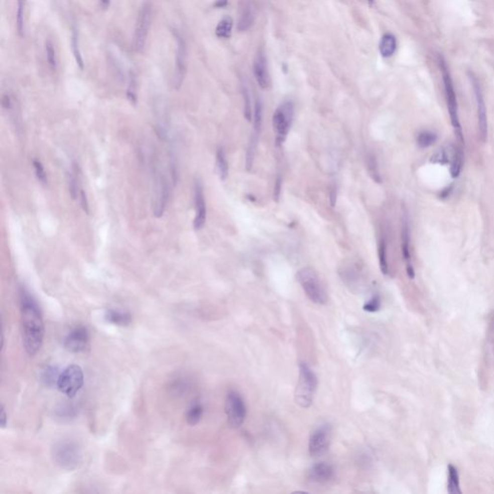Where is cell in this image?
<instances>
[{
    "instance_id": "ac0fdd59",
    "label": "cell",
    "mask_w": 494,
    "mask_h": 494,
    "mask_svg": "<svg viewBox=\"0 0 494 494\" xmlns=\"http://www.w3.org/2000/svg\"><path fill=\"white\" fill-rule=\"evenodd\" d=\"M256 10L251 0H242L239 5V15L237 29L239 31H246L255 22Z\"/></svg>"
},
{
    "instance_id": "ba28073f",
    "label": "cell",
    "mask_w": 494,
    "mask_h": 494,
    "mask_svg": "<svg viewBox=\"0 0 494 494\" xmlns=\"http://www.w3.org/2000/svg\"><path fill=\"white\" fill-rule=\"evenodd\" d=\"M152 22V4L146 1L141 6L136 20L135 34L133 38V50L137 53L142 52L148 37Z\"/></svg>"
},
{
    "instance_id": "f35d334b",
    "label": "cell",
    "mask_w": 494,
    "mask_h": 494,
    "mask_svg": "<svg viewBox=\"0 0 494 494\" xmlns=\"http://www.w3.org/2000/svg\"><path fill=\"white\" fill-rule=\"evenodd\" d=\"M242 95L244 99V117L248 122L251 121L252 118V109H251V97L249 90L246 85L242 86Z\"/></svg>"
},
{
    "instance_id": "7c38bea8",
    "label": "cell",
    "mask_w": 494,
    "mask_h": 494,
    "mask_svg": "<svg viewBox=\"0 0 494 494\" xmlns=\"http://www.w3.org/2000/svg\"><path fill=\"white\" fill-rule=\"evenodd\" d=\"M64 347L72 353L85 352L90 346V335L86 326L78 325L66 335Z\"/></svg>"
},
{
    "instance_id": "7bdbcfd3",
    "label": "cell",
    "mask_w": 494,
    "mask_h": 494,
    "mask_svg": "<svg viewBox=\"0 0 494 494\" xmlns=\"http://www.w3.org/2000/svg\"><path fill=\"white\" fill-rule=\"evenodd\" d=\"M7 419H8V417H7L6 410H5L4 406L2 405V406H1V428H2V429H4V428L6 427L7 422H8Z\"/></svg>"
},
{
    "instance_id": "4316f807",
    "label": "cell",
    "mask_w": 494,
    "mask_h": 494,
    "mask_svg": "<svg viewBox=\"0 0 494 494\" xmlns=\"http://www.w3.org/2000/svg\"><path fill=\"white\" fill-rule=\"evenodd\" d=\"M232 28H233V19L229 16H226L216 26L215 34L218 38L229 39L232 35Z\"/></svg>"
},
{
    "instance_id": "74e56055",
    "label": "cell",
    "mask_w": 494,
    "mask_h": 494,
    "mask_svg": "<svg viewBox=\"0 0 494 494\" xmlns=\"http://www.w3.org/2000/svg\"><path fill=\"white\" fill-rule=\"evenodd\" d=\"M32 165H33L38 181L43 185H47L48 184V176H47V173L45 171V168H44L42 162L39 160H33Z\"/></svg>"
},
{
    "instance_id": "52a82bcc",
    "label": "cell",
    "mask_w": 494,
    "mask_h": 494,
    "mask_svg": "<svg viewBox=\"0 0 494 494\" xmlns=\"http://www.w3.org/2000/svg\"><path fill=\"white\" fill-rule=\"evenodd\" d=\"M84 383V375L78 365H70L62 371L56 387L62 394L72 399L76 396Z\"/></svg>"
},
{
    "instance_id": "e0dca14e",
    "label": "cell",
    "mask_w": 494,
    "mask_h": 494,
    "mask_svg": "<svg viewBox=\"0 0 494 494\" xmlns=\"http://www.w3.org/2000/svg\"><path fill=\"white\" fill-rule=\"evenodd\" d=\"M335 476L334 467L327 462H318L310 467L307 479L315 483H325L331 481Z\"/></svg>"
},
{
    "instance_id": "d4e9b609",
    "label": "cell",
    "mask_w": 494,
    "mask_h": 494,
    "mask_svg": "<svg viewBox=\"0 0 494 494\" xmlns=\"http://www.w3.org/2000/svg\"><path fill=\"white\" fill-rule=\"evenodd\" d=\"M448 492L450 494L461 493L458 473L457 468L452 464H449L448 466Z\"/></svg>"
},
{
    "instance_id": "6da1fadb",
    "label": "cell",
    "mask_w": 494,
    "mask_h": 494,
    "mask_svg": "<svg viewBox=\"0 0 494 494\" xmlns=\"http://www.w3.org/2000/svg\"><path fill=\"white\" fill-rule=\"evenodd\" d=\"M21 323L23 342L29 355H35L42 347L45 326L36 300L25 288L21 289Z\"/></svg>"
},
{
    "instance_id": "3957f363",
    "label": "cell",
    "mask_w": 494,
    "mask_h": 494,
    "mask_svg": "<svg viewBox=\"0 0 494 494\" xmlns=\"http://www.w3.org/2000/svg\"><path fill=\"white\" fill-rule=\"evenodd\" d=\"M318 387V379L316 374L306 363L299 365V378L297 382L295 400L299 407L308 408L314 402Z\"/></svg>"
},
{
    "instance_id": "d6986e66",
    "label": "cell",
    "mask_w": 494,
    "mask_h": 494,
    "mask_svg": "<svg viewBox=\"0 0 494 494\" xmlns=\"http://www.w3.org/2000/svg\"><path fill=\"white\" fill-rule=\"evenodd\" d=\"M104 319L109 323H112L114 325H118V326H128L132 323V321H133L132 315L130 313L115 310V309L106 310L105 314H104Z\"/></svg>"
},
{
    "instance_id": "277c9868",
    "label": "cell",
    "mask_w": 494,
    "mask_h": 494,
    "mask_svg": "<svg viewBox=\"0 0 494 494\" xmlns=\"http://www.w3.org/2000/svg\"><path fill=\"white\" fill-rule=\"evenodd\" d=\"M53 461L62 469H76L82 462L83 453L80 446L73 440H62L52 448Z\"/></svg>"
},
{
    "instance_id": "7a4b0ae2",
    "label": "cell",
    "mask_w": 494,
    "mask_h": 494,
    "mask_svg": "<svg viewBox=\"0 0 494 494\" xmlns=\"http://www.w3.org/2000/svg\"><path fill=\"white\" fill-rule=\"evenodd\" d=\"M297 280L309 299L319 305L327 303L328 297L324 286L316 271L310 267L300 269L297 272Z\"/></svg>"
},
{
    "instance_id": "603a6c76",
    "label": "cell",
    "mask_w": 494,
    "mask_h": 494,
    "mask_svg": "<svg viewBox=\"0 0 494 494\" xmlns=\"http://www.w3.org/2000/svg\"><path fill=\"white\" fill-rule=\"evenodd\" d=\"M397 50V40L395 36L387 33L384 34L380 44V52L383 57H390Z\"/></svg>"
},
{
    "instance_id": "4fadbf2b",
    "label": "cell",
    "mask_w": 494,
    "mask_h": 494,
    "mask_svg": "<svg viewBox=\"0 0 494 494\" xmlns=\"http://www.w3.org/2000/svg\"><path fill=\"white\" fill-rule=\"evenodd\" d=\"M473 88L475 91V96H476V101H477V111H478V126H479V132H480V137L482 142L486 140L487 136V118H486V108H485V102L482 96V89L481 85L478 81V79L470 75Z\"/></svg>"
},
{
    "instance_id": "ab89813d",
    "label": "cell",
    "mask_w": 494,
    "mask_h": 494,
    "mask_svg": "<svg viewBox=\"0 0 494 494\" xmlns=\"http://www.w3.org/2000/svg\"><path fill=\"white\" fill-rule=\"evenodd\" d=\"M381 306H382V300H381V297L378 295L374 296V297L371 298L370 300H368L364 306H363V309L367 312H370V313H374V312H377L381 309Z\"/></svg>"
},
{
    "instance_id": "b9f144b4",
    "label": "cell",
    "mask_w": 494,
    "mask_h": 494,
    "mask_svg": "<svg viewBox=\"0 0 494 494\" xmlns=\"http://www.w3.org/2000/svg\"><path fill=\"white\" fill-rule=\"evenodd\" d=\"M79 199H80V205L82 207L83 210L85 212H89V203H88V199H87L86 193L84 192L83 189L80 190V193H79Z\"/></svg>"
},
{
    "instance_id": "484cf974",
    "label": "cell",
    "mask_w": 494,
    "mask_h": 494,
    "mask_svg": "<svg viewBox=\"0 0 494 494\" xmlns=\"http://www.w3.org/2000/svg\"><path fill=\"white\" fill-rule=\"evenodd\" d=\"M68 186H69V192L70 195L73 199H76L77 196H79L80 190L79 189V179H78V167L74 164L68 174Z\"/></svg>"
},
{
    "instance_id": "44dd1931",
    "label": "cell",
    "mask_w": 494,
    "mask_h": 494,
    "mask_svg": "<svg viewBox=\"0 0 494 494\" xmlns=\"http://www.w3.org/2000/svg\"><path fill=\"white\" fill-rule=\"evenodd\" d=\"M215 166H216V171H217L219 179L221 181H225L229 175V165H228L225 151L222 147H219L216 151Z\"/></svg>"
},
{
    "instance_id": "5bb4252c",
    "label": "cell",
    "mask_w": 494,
    "mask_h": 494,
    "mask_svg": "<svg viewBox=\"0 0 494 494\" xmlns=\"http://www.w3.org/2000/svg\"><path fill=\"white\" fill-rule=\"evenodd\" d=\"M177 41V52H176V62H175V73H174V87L179 90L185 79V60H186V49L184 39L180 34H176Z\"/></svg>"
},
{
    "instance_id": "d6a6232c",
    "label": "cell",
    "mask_w": 494,
    "mask_h": 494,
    "mask_svg": "<svg viewBox=\"0 0 494 494\" xmlns=\"http://www.w3.org/2000/svg\"><path fill=\"white\" fill-rule=\"evenodd\" d=\"M379 261L380 268L384 275L388 274V262H387V244L383 238L379 244Z\"/></svg>"
},
{
    "instance_id": "8d00e7d4",
    "label": "cell",
    "mask_w": 494,
    "mask_h": 494,
    "mask_svg": "<svg viewBox=\"0 0 494 494\" xmlns=\"http://www.w3.org/2000/svg\"><path fill=\"white\" fill-rule=\"evenodd\" d=\"M263 123V104L260 99H256L255 109H254V130L255 134L259 135Z\"/></svg>"
},
{
    "instance_id": "9a60e30c",
    "label": "cell",
    "mask_w": 494,
    "mask_h": 494,
    "mask_svg": "<svg viewBox=\"0 0 494 494\" xmlns=\"http://www.w3.org/2000/svg\"><path fill=\"white\" fill-rule=\"evenodd\" d=\"M194 204H195V217L193 220V227L198 231L201 230L207 220V205L204 194L203 185L196 181L194 185Z\"/></svg>"
},
{
    "instance_id": "7402d4cb",
    "label": "cell",
    "mask_w": 494,
    "mask_h": 494,
    "mask_svg": "<svg viewBox=\"0 0 494 494\" xmlns=\"http://www.w3.org/2000/svg\"><path fill=\"white\" fill-rule=\"evenodd\" d=\"M59 373L56 367L48 365L42 368L40 371V381L46 386H53L56 385L57 380L59 378Z\"/></svg>"
},
{
    "instance_id": "9c48e42d",
    "label": "cell",
    "mask_w": 494,
    "mask_h": 494,
    "mask_svg": "<svg viewBox=\"0 0 494 494\" xmlns=\"http://www.w3.org/2000/svg\"><path fill=\"white\" fill-rule=\"evenodd\" d=\"M225 411L228 424L232 429H238L242 426L246 417V407L242 397L235 390L227 393Z\"/></svg>"
},
{
    "instance_id": "ffe728a7",
    "label": "cell",
    "mask_w": 494,
    "mask_h": 494,
    "mask_svg": "<svg viewBox=\"0 0 494 494\" xmlns=\"http://www.w3.org/2000/svg\"><path fill=\"white\" fill-rule=\"evenodd\" d=\"M402 252L404 259L407 262V266L411 265L410 263V235H409V226H408V216L407 213H404L403 224H402Z\"/></svg>"
},
{
    "instance_id": "8fae6325",
    "label": "cell",
    "mask_w": 494,
    "mask_h": 494,
    "mask_svg": "<svg viewBox=\"0 0 494 494\" xmlns=\"http://www.w3.org/2000/svg\"><path fill=\"white\" fill-rule=\"evenodd\" d=\"M331 430L328 424L318 426L310 435L309 438V454L313 457L323 456L330 445Z\"/></svg>"
},
{
    "instance_id": "f546056e",
    "label": "cell",
    "mask_w": 494,
    "mask_h": 494,
    "mask_svg": "<svg viewBox=\"0 0 494 494\" xmlns=\"http://www.w3.org/2000/svg\"><path fill=\"white\" fill-rule=\"evenodd\" d=\"M367 168H368V171H369L372 179L376 183H379V184L382 183L383 179H382V175L380 172L379 163H378L376 156L373 154H369L367 156Z\"/></svg>"
},
{
    "instance_id": "2e32d148",
    "label": "cell",
    "mask_w": 494,
    "mask_h": 494,
    "mask_svg": "<svg viewBox=\"0 0 494 494\" xmlns=\"http://www.w3.org/2000/svg\"><path fill=\"white\" fill-rule=\"evenodd\" d=\"M253 71L258 85L263 90H268L271 87V75L269 72L266 53L263 50H258L255 56Z\"/></svg>"
},
{
    "instance_id": "d590c367",
    "label": "cell",
    "mask_w": 494,
    "mask_h": 494,
    "mask_svg": "<svg viewBox=\"0 0 494 494\" xmlns=\"http://www.w3.org/2000/svg\"><path fill=\"white\" fill-rule=\"evenodd\" d=\"M437 140V136L432 132H422L417 137V144L421 148H428L434 144Z\"/></svg>"
},
{
    "instance_id": "83f0119b",
    "label": "cell",
    "mask_w": 494,
    "mask_h": 494,
    "mask_svg": "<svg viewBox=\"0 0 494 494\" xmlns=\"http://www.w3.org/2000/svg\"><path fill=\"white\" fill-rule=\"evenodd\" d=\"M455 147L450 146L448 149L441 148L438 151H436L431 158V162L432 163H440V164H447L451 162L453 153H454Z\"/></svg>"
},
{
    "instance_id": "1f68e13d",
    "label": "cell",
    "mask_w": 494,
    "mask_h": 494,
    "mask_svg": "<svg viewBox=\"0 0 494 494\" xmlns=\"http://www.w3.org/2000/svg\"><path fill=\"white\" fill-rule=\"evenodd\" d=\"M127 98L131 103L136 104L137 102V79L134 71L129 74V84L127 89Z\"/></svg>"
},
{
    "instance_id": "bcb514c9",
    "label": "cell",
    "mask_w": 494,
    "mask_h": 494,
    "mask_svg": "<svg viewBox=\"0 0 494 494\" xmlns=\"http://www.w3.org/2000/svg\"><path fill=\"white\" fill-rule=\"evenodd\" d=\"M369 1H370L371 3H372V2H373V1H374V0H369Z\"/></svg>"
},
{
    "instance_id": "5b68a950",
    "label": "cell",
    "mask_w": 494,
    "mask_h": 494,
    "mask_svg": "<svg viewBox=\"0 0 494 494\" xmlns=\"http://www.w3.org/2000/svg\"><path fill=\"white\" fill-rule=\"evenodd\" d=\"M294 115L295 105L290 100L281 103L273 113L272 126L275 133V141L277 145H281L284 143L294 121Z\"/></svg>"
},
{
    "instance_id": "cb8c5ba5",
    "label": "cell",
    "mask_w": 494,
    "mask_h": 494,
    "mask_svg": "<svg viewBox=\"0 0 494 494\" xmlns=\"http://www.w3.org/2000/svg\"><path fill=\"white\" fill-rule=\"evenodd\" d=\"M204 413V408L200 403H194L187 409L185 413V421L189 426H195L201 421Z\"/></svg>"
},
{
    "instance_id": "60d3db41",
    "label": "cell",
    "mask_w": 494,
    "mask_h": 494,
    "mask_svg": "<svg viewBox=\"0 0 494 494\" xmlns=\"http://www.w3.org/2000/svg\"><path fill=\"white\" fill-rule=\"evenodd\" d=\"M24 3L25 0H18V15H17V23H18V30L22 35L24 31Z\"/></svg>"
},
{
    "instance_id": "30bf717a",
    "label": "cell",
    "mask_w": 494,
    "mask_h": 494,
    "mask_svg": "<svg viewBox=\"0 0 494 494\" xmlns=\"http://www.w3.org/2000/svg\"><path fill=\"white\" fill-rule=\"evenodd\" d=\"M170 196V187L167 179L161 173H156L153 189V212L158 218L161 217L166 209Z\"/></svg>"
},
{
    "instance_id": "4dcf8cb0",
    "label": "cell",
    "mask_w": 494,
    "mask_h": 494,
    "mask_svg": "<svg viewBox=\"0 0 494 494\" xmlns=\"http://www.w3.org/2000/svg\"><path fill=\"white\" fill-rule=\"evenodd\" d=\"M257 142H258V135L254 134L253 136L250 137V141H249L248 148H247L246 163H245L247 171H250L252 169L255 154H256Z\"/></svg>"
},
{
    "instance_id": "f6af8a7d",
    "label": "cell",
    "mask_w": 494,
    "mask_h": 494,
    "mask_svg": "<svg viewBox=\"0 0 494 494\" xmlns=\"http://www.w3.org/2000/svg\"><path fill=\"white\" fill-rule=\"evenodd\" d=\"M111 0H99V4L103 9H107L110 6Z\"/></svg>"
},
{
    "instance_id": "e575fe53",
    "label": "cell",
    "mask_w": 494,
    "mask_h": 494,
    "mask_svg": "<svg viewBox=\"0 0 494 494\" xmlns=\"http://www.w3.org/2000/svg\"><path fill=\"white\" fill-rule=\"evenodd\" d=\"M46 48V56H47V61L50 66L51 71H56L57 69V58H56V52L55 49L53 47V44L50 40H47L45 44Z\"/></svg>"
},
{
    "instance_id": "8992f818",
    "label": "cell",
    "mask_w": 494,
    "mask_h": 494,
    "mask_svg": "<svg viewBox=\"0 0 494 494\" xmlns=\"http://www.w3.org/2000/svg\"><path fill=\"white\" fill-rule=\"evenodd\" d=\"M438 64H439V68H440V71L442 74V78H443L445 96H446L447 105H448L449 114H450V118H451V123L455 128V130L457 131L458 137H460L462 139V133H461V128H460L459 121H458V113H457V95L455 92L452 76L450 74L449 68L447 66V63L442 56L438 57Z\"/></svg>"
},
{
    "instance_id": "ee69618b",
    "label": "cell",
    "mask_w": 494,
    "mask_h": 494,
    "mask_svg": "<svg viewBox=\"0 0 494 494\" xmlns=\"http://www.w3.org/2000/svg\"><path fill=\"white\" fill-rule=\"evenodd\" d=\"M227 3H228V0H216L214 3V6L216 8H224L227 6Z\"/></svg>"
},
{
    "instance_id": "f1b7e54d",
    "label": "cell",
    "mask_w": 494,
    "mask_h": 494,
    "mask_svg": "<svg viewBox=\"0 0 494 494\" xmlns=\"http://www.w3.org/2000/svg\"><path fill=\"white\" fill-rule=\"evenodd\" d=\"M462 161H463V154L460 149H454L453 157L451 160V169L450 172L453 178H457L461 171L462 167Z\"/></svg>"
},
{
    "instance_id": "836d02e7",
    "label": "cell",
    "mask_w": 494,
    "mask_h": 494,
    "mask_svg": "<svg viewBox=\"0 0 494 494\" xmlns=\"http://www.w3.org/2000/svg\"><path fill=\"white\" fill-rule=\"evenodd\" d=\"M72 50H73V53H74V58H75L77 66L79 67L80 70H83L84 69V62H83L82 55H81V52L79 50L78 33L76 30H74L73 34H72Z\"/></svg>"
}]
</instances>
